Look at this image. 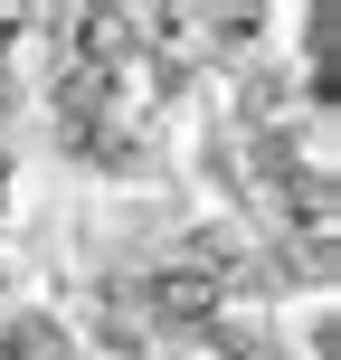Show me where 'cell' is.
Wrapping results in <instances>:
<instances>
[{"label":"cell","mask_w":341,"mask_h":360,"mask_svg":"<svg viewBox=\"0 0 341 360\" xmlns=\"http://www.w3.org/2000/svg\"><path fill=\"white\" fill-rule=\"evenodd\" d=\"M313 48H332V19L313 10ZM313 95H332V57H313Z\"/></svg>","instance_id":"4"},{"label":"cell","mask_w":341,"mask_h":360,"mask_svg":"<svg viewBox=\"0 0 341 360\" xmlns=\"http://www.w3.org/2000/svg\"><path fill=\"white\" fill-rule=\"evenodd\" d=\"M133 304H143V332H209L228 313V285L199 275V266H152L133 285Z\"/></svg>","instance_id":"1"},{"label":"cell","mask_w":341,"mask_h":360,"mask_svg":"<svg viewBox=\"0 0 341 360\" xmlns=\"http://www.w3.org/2000/svg\"><path fill=\"white\" fill-rule=\"evenodd\" d=\"M199 342H209V351H228V360H275V342H266L256 323H237V313H218V323L199 332Z\"/></svg>","instance_id":"3"},{"label":"cell","mask_w":341,"mask_h":360,"mask_svg":"<svg viewBox=\"0 0 341 360\" xmlns=\"http://www.w3.org/2000/svg\"><path fill=\"white\" fill-rule=\"evenodd\" d=\"M0 360H67V332L48 313H19V323H0Z\"/></svg>","instance_id":"2"}]
</instances>
